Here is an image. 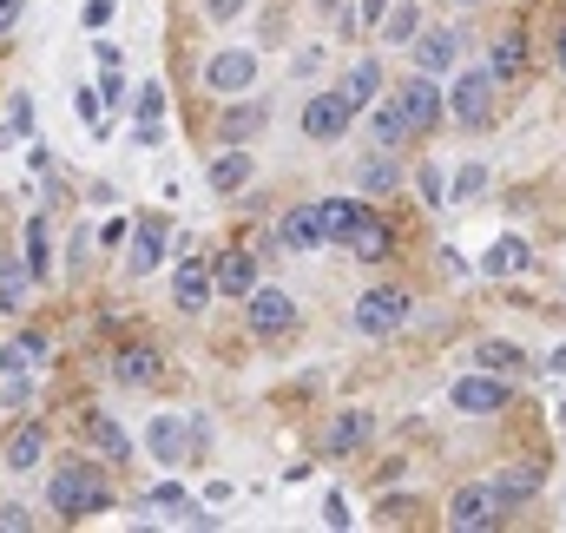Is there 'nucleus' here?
<instances>
[{"mask_svg":"<svg viewBox=\"0 0 566 533\" xmlns=\"http://www.w3.org/2000/svg\"><path fill=\"white\" fill-rule=\"evenodd\" d=\"M0 533H26V508L20 501H0Z\"/></svg>","mask_w":566,"mask_h":533,"instance_id":"4c0bfd02","label":"nucleus"},{"mask_svg":"<svg viewBox=\"0 0 566 533\" xmlns=\"http://www.w3.org/2000/svg\"><path fill=\"white\" fill-rule=\"evenodd\" d=\"M40 448H46V435H40V429H20V435L7 442V468H13V475H26V468L40 462Z\"/></svg>","mask_w":566,"mask_h":533,"instance_id":"c85d7f7f","label":"nucleus"},{"mask_svg":"<svg viewBox=\"0 0 566 533\" xmlns=\"http://www.w3.org/2000/svg\"><path fill=\"white\" fill-rule=\"evenodd\" d=\"M112 376H119L125 389H152V382L165 376V363H158V349L138 343V349H119V356H112Z\"/></svg>","mask_w":566,"mask_h":533,"instance_id":"f8f14e48","label":"nucleus"},{"mask_svg":"<svg viewBox=\"0 0 566 533\" xmlns=\"http://www.w3.org/2000/svg\"><path fill=\"white\" fill-rule=\"evenodd\" d=\"M99 92H106L112 106H125V79H119V66H106V86H99Z\"/></svg>","mask_w":566,"mask_h":533,"instance_id":"58836bf2","label":"nucleus"},{"mask_svg":"<svg viewBox=\"0 0 566 533\" xmlns=\"http://www.w3.org/2000/svg\"><path fill=\"white\" fill-rule=\"evenodd\" d=\"M481 185H488V165H462V178H455V204H468Z\"/></svg>","mask_w":566,"mask_h":533,"instance_id":"e433bc0d","label":"nucleus"},{"mask_svg":"<svg viewBox=\"0 0 566 533\" xmlns=\"http://www.w3.org/2000/svg\"><path fill=\"white\" fill-rule=\"evenodd\" d=\"M46 495H53V514H66V521H86V514H106V508H112V488H106V475H99L92 462L59 468Z\"/></svg>","mask_w":566,"mask_h":533,"instance_id":"f257e3e1","label":"nucleus"},{"mask_svg":"<svg viewBox=\"0 0 566 533\" xmlns=\"http://www.w3.org/2000/svg\"><path fill=\"white\" fill-rule=\"evenodd\" d=\"M389 244H396V237H389V224L363 211V218H356V231H349V251H356L363 264H382V257H389Z\"/></svg>","mask_w":566,"mask_h":533,"instance_id":"aec40b11","label":"nucleus"},{"mask_svg":"<svg viewBox=\"0 0 566 533\" xmlns=\"http://www.w3.org/2000/svg\"><path fill=\"white\" fill-rule=\"evenodd\" d=\"M152 455H158V462H178V455H185V429H178L171 415L152 422Z\"/></svg>","mask_w":566,"mask_h":533,"instance_id":"7c9ffc66","label":"nucleus"},{"mask_svg":"<svg viewBox=\"0 0 566 533\" xmlns=\"http://www.w3.org/2000/svg\"><path fill=\"white\" fill-rule=\"evenodd\" d=\"M528 264H534V251H528L521 237H501V244L481 257V270H488V277H514V270H528Z\"/></svg>","mask_w":566,"mask_h":533,"instance_id":"393cba45","label":"nucleus"},{"mask_svg":"<svg viewBox=\"0 0 566 533\" xmlns=\"http://www.w3.org/2000/svg\"><path fill=\"white\" fill-rule=\"evenodd\" d=\"M251 330H257L264 343L290 336V330H297V297H290V290H251Z\"/></svg>","mask_w":566,"mask_h":533,"instance_id":"39448f33","label":"nucleus"},{"mask_svg":"<svg viewBox=\"0 0 566 533\" xmlns=\"http://www.w3.org/2000/svg\"><path fill=\"white\" fill-rule=\"evenodd\" d=\"M382 33H389V40H415V33H422V13H415V7L402 0V7H389V20H382Z\"/></svg>","mask_w":566,"mask_h":533,"instance_id":"473e14b6","label":"nucleus"},{"mask_svg":"<svg viewBox=\"0 0 566 533\" xmlns=\"http://www.w3.org/2000/svg\"><path fill=\"white\" fill-rule=\"evenodd\" d=\"M369 125H376V138H382V145H389V152H396V145H409V138H415V125H409V112H402V99H396V92H389V99H376V106H369Z\"/></svg>","mask_w":566,"mask_h":533,"instance_id":"ddd939ff","label":"nucleus"},{"mask_svg":"<svg viewBox=\"0 0 566 533\" xmlns=\"http://www.w3.org/2000/svg\"><path fill=\"white\" fill-rule=\"evenodd\" d=\"M26 125H33V99H26V92H20V99H13V106H7V125H0V145H7V138H13V132H26Z\"/></svg>","mask_w":566,"mask_h":533,"instance_id":"f704fd0d","label":"nucleus"},{"mask_svg":"<svg viewBox=\"0 0 566 533\" xmlns=\"http://www.w3.org/2000/svg\"><path fill=\"white\" fill-rule=\"evenodd\" d=\"M554 53H561V73H566V33H561V40H554Z\"/></svg>","mask_w":566,"mask_h":533,"instance_id":"c03bdc74","label":"nucleus"},{"mask_svg":"<svg viewBox=\"0 0 566 533\" xmlns=\"http://www.w3.org/2000/svg\"><path fill=\"white\" fill-rule=\"evenodd\" d=\"M323 521H330V528H349V508H343V501L330 495V501H323Z\"/></svg>","mask_w":566,"mask_h":533,"instance_id":"a19ab883","label":"nucleus"},{"mask_svg":"<svg viewBox=\"0 0 566 533\" xmlns=\"http://www.w3.org/2000/svg\"><path fill=\"white\" fill-rule=\"evenodd\" d=\"M211 290H218V284H211V270H204L198 257H185V264H178V284H171L178 310H204V303H211Z\"/></svg>","mask_w":566,"mask_h":533,"instance_id":"f3484780","label":"nucleus"},{"mask_svg":"<svg viewBox=\"0 0 566 533\" xmlns=\"http://www.w3.org/2000/svg\"><path fill=\"white\" fill-rule=\"evenodd\" d=\"M488 495H495V508L508 514V508H521V501H534V495H541V468H514V475H495V481H488Z\"/></svg>","mask_w":566,"mask_h":533,"instance_id":"a211bd4d","label":"nucleus"},{"mask_svg":"<svg viewBox=\"0 0 566 533\" xmlns=\"http://www.w3.org/2000/svg\"><path fill=\"white\" fill-rule=\"evenodd\" d=\"M396 178H402L396 158H369V165H363V185H369V191H382V185H396Z\"/></svg>","mask_w":566,"mask_h":533,"instance_id":"c9c22d12","label":"nucleus"},{"mask_svg":"<svg viewBox=\"0 0 566 533\" xmlns=\"http://www.w3.org/2000/svg\"><path fill=\"white\" fill-rule=\"evenodd\" d=\"M501 521V508H495V495L475 481V488H462L455 501H448V528H462V533H488Z\"/></svg>","mask_w":566,"mask_h":533,"instance_id":"0eeeda50","label":"nucleus"},{"mask_svg":"<svg viewBox=\"0 0 566 533\" xmlns=\"http://www.w3.org/2000/svg\"><path fill=\"white\" fill-rule=\"evenodd\" d=\"M396 99H402V112H409L415 132H429V125L442 119V86H435V73H415L409 86H396Z\"/></svg>","mask_w":566,"mask_h":533,"instance_id":"6e6552de","label":"nucleus"},{"mask_svg":"<svg viewBox=\"0 0 566 533\" xmlns=\"http://www.w3.org/2000/svg\"><path fill=\"white\" fill-rule=\"evenodd\" d=\"M376 92H382V66H376V59H356V66H349V79H343L349 112H369V106H376Z\"/></svg>","mask_w":566,"mask_h":533,"instance_id":"6ab92c4d","label":"nucleus"},{"mask_svg":"<svg viewBox=\"0 0 566 533\" xmlns=\"http://www.w3.org/2000/svg\"><path fill=\"white\" fill-rule=\"evenodd\" d=\"M40 356H46V336H40V330H20V336L0 343V369H7V376H26Z\"/></svg>","mask_w":566,"mask_h":533,"instance_id":"412c9836","label":"nucleus"},{"mask_svg":"<svg viewBox=\"0 0 566 533\" xmlns=\"http://www.w3.org/2000/svg\"><path fill=\"white\" fill-rule=\"evenodd\" d=\"M251 0H211V20H231V13H244Z\"/></svg>","mask_w":566,"mask_h":533,"instance_id":"79ce46f5","label":"nucleus"},{"mask_svg":"<svg viewBox=\"0 0 566 533\" xmlns=\"http://www.w3.org/2000/svg\"><path fill=\"white\" fill-rule=\"evenodd\" d=\"M475 356H481V369H495V376H514V369H521V363H528V356H521V349H514V343H501V336H495V343H481V349H475Z\"/></svg>","mask_w":566,"mask_h":533,"instance_id":"c756f323","label":"nucleus"},{"mask_svg":"<svg viewBox=\"0 0 566 533\" xmlns=\"http://www.w3.org/2000/svg\"><path fill=\"white\" fill-rule=\"evenodd\" d=\"M488 73H495V79H521V73H528V40H521V33L495 40V59H488Z\"/></svg>","mask_w":566,"mask_h":533,"instance_id":"bb28decb","label":"nucleus"},{"mask_svg":"<svg viewBox=\"0 0 566 533\" xmlns=\"http://www.w3.org/2000/svg\"><path fill=\"white\" fill-rule=\"evenodd\" d=\"M138 125H158V112H165V86H138Z\"/></svg>","mask_w":566,"mask_h":533,"instance_id":"72a5a7b5","label":"nucleus"},{"mask_svg":"<svg viewBox=\"0 0 566 533\" xmlns=\"http://www.w3.org/2000/svg\"><path fill=\"white\" fill-rule=\"evenodd\" d=\"M495 86H501V79H495L488 66H481V73H462L455 92H448V112H455L468 132H481V125L495 119Z\"/></svg>","mask_w":566,"mask_h":533,"instance_id":"f03ea898","label":"nucleus"},{"mask_svg":"<svg viewBox=\"0 0 566 533\" xmlns=\"http://www.w3.org/2000/svg\"><path fill=\"white\" fill-rule=\"evenodd\" d=\"M264 119H270V112H264V99H244V106H231V112H224L218 138H224V145H251V138L264 132Z\"/></svg>","mask_w":566,"mask_h":533,"instance_id":"dca6fc26","label":"nucleus"},{"mask_svg":"<svg viewBox=\"0 0 566 533\" xmlns=\"http://www.w3.org/2000/svg\"><path fill=\"white\" fill-rule=\"evenodd\" d=\"M26 290H33V270H26L20 257H0V310H7V317L26 303Z\"/></svg>","mask_w":566,"mask_h":533,"instance_id":"a878e982","label":"nucleus"},{"mask_svg":"<svg viewBox=\"0 0 566 533\" xmlns=\"http://www.w3.org/2000/svg\"><path fill=\"white\" fill-rule=\"evenodd\" d=\"M158 257H165V224H158V218H145V224H138V237H132V277L158 270Z\"/></svg>","mask_w":566,"mask_h":533,"instance_id":"b1692460","label":"nucleus"},{"mask_svg":"<svg viewBox=\"0 0 566 533\" xmlns=\"http://www.w3.org/2000/svg\"><path fill=\"white\" fill-rule=\"evenodd\" d=\"M508 376H495V369H481V376H462L455 389H448V402L462 409V415H495V409H508Z\"/></svg>","mask_w":566,"mask_h":533,"instance_id":"20e7f679","label":"nucleus"},{"mask_svg":"<svg viewBox=\"0 0 566 533\" xmlns=\"http://www.w3.org/2000/svg\"><path fill=\"white\" fill-rule=\"evenodd\" d=\"M409 310H415L409 290H369V297L356 303V330H363V336H396V330L409 323Z\"/></svg>","mask_w":566,"mask_h":533,"instance_id":"7ed1b4c3","label":"nucleus"},{"mask_svg":"<svg viewBox=\"0 0 566 533\" xmlns=\"http://www.w3.org/2000/svg\"><path fill=\"white\" fill-rule=\"evenodd\" d=\"M277 237H284V251H317V244H323V218H317V204H297V211H284Z\"/></svg>","mask_w":566,"mask_h":533,"instance_id":"4468645a","label":"nucleus"},{"mask_svg":"<svg viewBox=\"0 0 566 533\" xmlns=\"http://www.w3.org/2000/svg\"><path fill=\"white\" fill-rule=\"evenodd\" d=\"M369 435H376V415H369V409H343V415L330 422L323 448H330V455H356V448H363Z\"/></svg>","mask_w":566,"mask_h":533,"instance_id":"9d476101","label":"nucleus"},{"mask_svg":"<svg viewBox=\"0 0 566 533\" xmlns=\"http://www.w3.org/2000/svg\"><path fill=\"white\" fill-rule=\"evenodd\" d=\"M20 7H26V0H0V33H7V26L20 20Z\"/></svg>","mask_w":566,"mask_h":533,"instance_id":"37998d69","label":"nucleus"},{"mask_svg":"<svg viewBox=\"0 0 566 533\" xmlns=\"http://www.w3.org/2000/svg\"><path fill=\"white\" fill-rule=\"evenodd\" d=\"M349 119H356V112H349L343 86H336V92H317V99L303 106V132H310V138H323V145H330V138H343V132H349Z\"/></svg>","mask_w":566,"mask_h":533,"instance_id":"423d86ee","label":"nucleus"},{"mask_svg":"<svg viewBox=\"0 0 566 533\" xmlns=\"http://www.w3.org/2000/svg\"><path fill=\"white\" fill-rule=\"evenodd\" d=\"M317 218H323V237H330V244H349V231H356L363 204H356V198H323V204H317Z\"/></svg>","mask_w":566,"mask_h":533,"instance_id":"5701e85b","label":"nucleus"},{"mask_svg":"<svg viewBox=\"0 0 566 533\" xmlns=\"http://www.w3.org/2000/svg\"><path fill=\"white\" fill-rule=\"evenodd\" d=\"M26 270H33V277L53 270V257H46V218H26Z\"/></svg>","mask_w":566,"mask_h":533,"instance_id":"2f4dec72","label":"nucleus"},{"mask_svg":"<svg viewBox=\"0 0 566 533\" xmlns=\"http://www.w3.org/2000/svg\"><path fill=\"white\" fill-rule=\"evenodd\" d=\"M462 59V33H448V26H429L422 40H415V66L422 73H448Z\"/></svg>","mask_w":566,"mask_h":533,"instance_id":"9b49d317","label":"nucleus"},{"mask_svg":"<svg viewBox=\"0 0 566 533\" xmlns=\"http://www.w3.org/2000/svg\"><path fill=\"white\" fill-rule=\"evenodd\" d=\"M251 79H257V59H251V53H218V59L204 66V86H211V92H251Z\"/></svg>","mask_w":566,"mask_h":533,"instance_id":"1a4fd4ad","label":"nucleus"},{"mask_svg":"<svg viewBox=\"0 0 566 533\" xmlns=\"http://www.w3.org/2000/svg\"><path fill=\"white\" fill-rule=\"evenodd\" d=\"M244 178H251V152H237V145H231V152H218V158H211V191H237Z\"/></svg>","mask_w":566,"mask_h":533,"instance_id":"cd10ccee","label":"nucleus"},{"mask_svg":"<svg viewBox=\"0 0 566 533\" xmlns=\"http://www.w3.org/2000/svg\"><path fill=\"white\" fill-rule=\"evenodd\" d=\"M86 435H92V448H99V455H112V462H132V435H125V429H119L106 409H92V415H86Z\"/></svg>","mask_w":566,"mask_h":533,"instance_id":"4be33fe9","label":"nucleus"},{"mask_svg":"<svg viewBox=\"0 0 566 533\" xmlns=\"http://www.w3.org/2000/svg\"><path fill=\"white\" fill-rule=\"evenodd\" d=\"M211 284H218L224 297H251V290H257V264H251L244 251H224V257L211 264Z\"/></svg>","mask_w":566,"mask_h":533,"instance_id":"2eb2a0df","label":"nucleus"},{"mask_svg":"<svg viewBox=\"0 0 566 533\" xmlns=\"http://www.w3.org/2000/svg\"><path fill=\"white\" fill-rule=\"evenodd\" d=\"M185 501V488L178 481H165V488H152V508H178Z\"/></svg>","mask_w":566,"mask_h":533,"instance_id":"ea45409f","label":"nucleus"}]
</instances>
